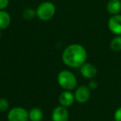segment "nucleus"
I'll return each instance as SVG.
<instances>
[{
	"mask_svg": "<svg viewBox=\"0 0 121 121\" xmlns=\"http://www.w3.org/2000/svg\"><path fill=\"white\" fill-rule=\"evenodd\" d=\"M66 66L71 68H80L87 60V51L82 45L73 43L65 48L61 56Z\"/></svg>",
	"mask_w": 121,
	"mask_h": 121,
	"instance_id": "1",
	"label": "nucleus"
},
{
	"mask_svg": "<svg viewBox=\"0 0 121 121\" xmlns=\"http://www.w3.org/2000/svg\"><path fill=\"white\" fill-rule=\"evenodd\" d=\"M57 83L64 91H72L77 86V79L73 72L68 70L60 71L57 75Z\"/></svg>",
	"mask_w": 121,
	"mask_h": 121,
	"instance_id": "2",
	"label": "nucleus"
},
{
	"mask_svg": "<svg viewBox=\"0 0 121 121\" xmlns=\"http://www.w3.org/2000/svg\"><path fill=\"white\" fill-rule=\"evenodd\" d=\"M37 17L42 21H48L56 13V7L52 2H44L36 9Z\"/></svg>",
	"mask_w": 121,
	"mask_h": 121,
	"instance_id": "3",
	"label": "nucleus"
},
{
	"mask_svg": "<svg viewBox=\"0 0 121 121\" xmlns=\"http://www.w3.org/2000/svg\"><path fill=\"white\" fill-rule=\"evenodd\" d=\"M7 118L9 121H27L29 120L28 111L23 107L16 106L9 109Z\"/></svg>",
	"mask_w": 121,
	"mask_h": 121,
	"instance_id": "4",
	"label": "nucleus"
},
{
	"mask_svg": "<svg viewBox=\"0 0 121 121\" xmlns=\"http://www.w3.org/2000/svg\"><path fill=\"white\" fill-rule=\"evenodd\" d=\"M91 91L88 86H81L79 87H76L74 93L75 99L76 102L80 104H85L91 98Z\"/></svg>",
	"mask_w": 121,
	"mask_h": 121,
	"instance_id": "5",
	"label": "nucleus"
},
{
	"mask_svg": "<svg viewBox=\"0 0 121 121\" xmlns=\"http://www.w3.org/2000/svg\"><path fill=\"white\" fill-rule=\"evenodd\" d=\"M52 121H68L69 120V111L62 105H58L53 109L52 112Z\"/></svg>",
	"mask_w": 121,
	"mask_h": 121,
	"instance_id": "6",
	"label": "nucleus"
},
{
	"mask_svg": "<svg viewBox=\"0 0 121 121\" xmlns=\"http://www.w3.org/2000/svg\"><path fill=\"white\" fill-rule=\"evenodd\" d=\"M80 72L81 76L86 79H94L97 75V68L94 64L90 62H86L80 67Z\"/></svg>",
	"mask_w": 121,
	"mask_h": 121,
	"instance_id": "7",
	"label": "nucleus"
},
{
	"mask_svg": "<svg viewBox=\"0 0 121 121\" xmlns=\"http://www.w3.org/2000/svg\"><path fill=\"white\" fill-rule=\"evenodd\" d=\"M108 27L114 35H121V15H112L108 21Z\"/></svg>",
	"mask_w": 121,
	"mask_h": 121,
	"instance_id": "8",
	"label": "nucleus"
},
{
	"mask_svg": "<svg viewBox=\"0 0 121 121\" xmlns=\"http://www.w3.org/2000/svg\"><path fill=\"white\" fill-rule=\"evenodd\" d=\"M58 99L60 105H62L66 108L71 106L76 101L74 93L71 92V91H63L59 95Z\"/></svg>",
	"mask_w": 121,
	"mask_h": 121,
	"instance_id": "9",
	"label": "nucleus"
},
{
	"mask_svg": "<svg viewBox=\"0 0 121 121\" xmlns=\"http://www.w3.org/2000/svg\"><path fill=\"white\" fill-rule=\"evenodd\" d=\"M106 9L111 15L119 14L121 11V0H109L106 5Z\"/></svg>",
	"mask_w": 121,
	"mask_h": 121,
	"instance_id": "10",
	"label": "nucleus"
},
{
	"mask_svg": "<svg viewBox=\"0 0 121 121\" xmlns=\"http://www.w3.org/2000/svg\"><path fill=\"white\" fill-rule=\"evenodd\" d=\"M43 116V111L39 107H33L28 111V118L30 121H42Z\"/></svg>",
	"mask_w": 121,
	"mask_h": 121,
	"instance_id": "11",
	"label": "nucleus"
},
{
	"mask_svg": "<svg viewBox=\"0 0 121 121\" xmlns=\"http://www.w3.org/2000/svg\"><path fill=\"white\" fill-rule=\"evenodd\" d=\"M11 23V16L8 12L0 10V30L8 28Z\"/></svg>",
	"mask_w": 121,
	"mask_h": 121,
	"instance_id": "12",
	"label": "nucleus"
},
{
	"mask_svg": "<svg viewBox=\"0 0 121 121\" xmlns=\"http://www.w3.org/2000/svg\"><path fill=\"white\" fill-rule=\"evenodd\" d=\"M110 49L113 52H119L121 51V35H116L114 38L111 40L109 44Z\"/></svg>",
	"mask_w": 121,
	"mask_h": 121,
	"instance_id": "13",
	"label": "nucleus"
},
{
	"mask_svg": "<svg viewBox=\"0 0 121 121\" xmlns=\"http://www.w3.org/2000/svg\"><path fill=\"white\" fill-rule=\"evenodd\" d=\"M22 17L27 20H32L35 17H37V13L36 10L32 9H26L22 13Z\"/></svg>",
	"mask_w": 121,
	"mask_h": 121,
	"instance_id": "14",
	"label": "nucleus"
},
{
	"mask_svg": "<svg viewBox=\"0 0 121 121\" xmlns=\"http://www.w3.org/2000/svg\"><path fill=\"white\" fill-rule=\"evenodd\" d=\"M9 109V102L5 98H0V113L5 112Z\"/></svg>",
	"mask_w": 121,
	"mask_h": 121,
	"instance_id": "15",
	"label": "nucleus"
},
{
	"mask_svg": "<svg viewBox=\"0 0 121 121\" xmlns=\"http://www.w3.org/2000/svg\"><path fill=\"white\" fill-rule=\"evenodd\" d=\"M88 87H89V89L91 90V91H94V90L97 89L98 87V82L95 81V80L94 79H91V81H89V83H88Z\"/></svg>",
	"mask_w": 121,
	"mask_h": 121,
	"instance_id": "16",
	"label": "nucleus"
},
{
	"mask_svg": "<svg viewBox=\"0 0 121 121\" xmlns=\"http://www.w3.org/2000/svg\"><path fill=\"white\" fill-rule=\"evenodd\" d=\"M114 121H121V106L116 109L114 114Z\"/></svg>",
	"mask_w": 121,
	"mask_h": 121,
	"instance_id": "17",
	"label": "nucleus"
},
{
	"mask_svg": "<svg viewBox=\"0 0 121 121\" xmlns=\"http://www.w3.org/2000/svg\"><path fill=\"white\" fill-rule=\"evenodd\" d=\"M9 0H0V10H4L8 7Z\"/></svg>",
	"mask_w": 121,
	"mask_h": 121,
	"instance_id": "18",
	"label": "nucleus"
},
{
	"mask_svg": "<svg viewBox=\"0 0 121 121\" xmlns=\"http://www.w3.org/2000/svg\"><path fill=\"white\" fill-rule=\"evenodd\" d=\"M2 38V33H1V30H0V39Z\"/></svg>",
	"mask_w": 121,
	"mask_h": 121,
	"instance_id": "19",
	"label": "nucleus"
}]
</instances>
